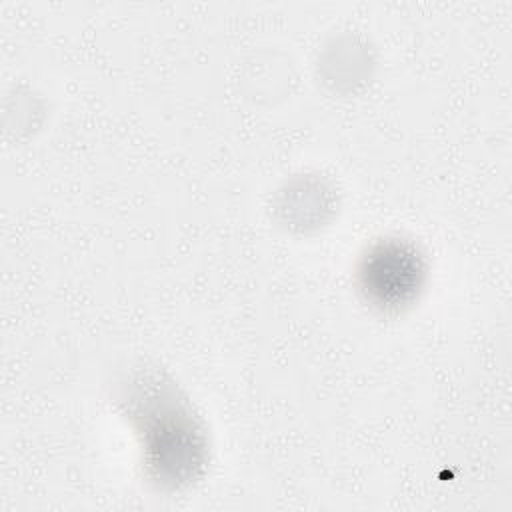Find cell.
Wrapping results in <instances>:
<instances>
[{"label":"cell","instance_id":"1","mask_svg":"<svg viewBox=\"0 0 512 512\" xmlns=\"http://www.w3.org/2000/svg\"><path fill=\"white\" fill-rule=\"evenodd\" d=\"M132 416L142 434L146 464L162 484L190 482L206 460V436L196 414L178 390L158 376L134 382Z\"/></svg>","mask_w":512,"mask_h":512},{"label":"cell","instance_id":"2","mask_svg":"<svg viewBox=\"0 0 512 512\" xmlns=\"http://www.w3.org/2000/svg\"><path fill=\"white\" fill-rule=\"evenodd\" d=\"M428 280L424 252L406 238L372 242L356 264V290L378 314L398 316L418 302Z\"/></svg>","mask_w":512,"mask_h":512},{"label":"cell","instance_id":"3","mask_svg":"<svg viewBox=\"0 0 512 512\" xmlns=\"http://www.w3.org/2000/svg\"><path fill=\"white\" fill-rule=\"evenodd\" d=\"M336 196L334 190L316 176L294 178L278 194L276 212L286 228L314 230L322 226L334 212Z\"/></svg>","mask_w":512,"mask_h":512}]
</instances>
